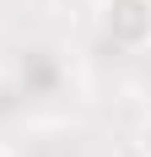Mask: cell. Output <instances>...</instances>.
I'll list each match as a JSON object with an SVG mask.
<instances>
[{
  "instance_id": "3957f363",
  "label": "cell",
  "mask_w": 151,
  "mask_h": 157,
  "mask_svg": "<svg viewBox=\"0 0 151 157\" xmlns=\"http://www.w3.org/2000/svg\"><path fill=\"white\" fill-rule=\"evenodd\" d=\"M0 157H6V152H0Z\"/></svg>"
},
{
  "instance_id": "6da1fadb",
  "label": "cell",
  "mask_w": 151,
  "mask_h": 157,
  "mask_svg": "<svg viewBox=\"0 0 151 157\" xmlns=\"http://www.w3.org/2000/svg\"><path fill=\"white\" fill-rule=\"evenodd\" d=\"M103 33L113 44H151V0H103Z\"/></svg>"
},
{
  "instance_id": "7a4b0ae2",
  "label": "cell",
  "mask_w": 151,
  "mask_h": 157,
  "mask_svg": "<svg viewBox=\"0 0 151 157\" xmlns=\"http://www.w3.org/2000/svg\"><path fill=\"white\" fill-rule=\"evenodd\" d=\"M140 152L151 157V119H146V130H140Z\"/></svg>"
}]
</instances>
